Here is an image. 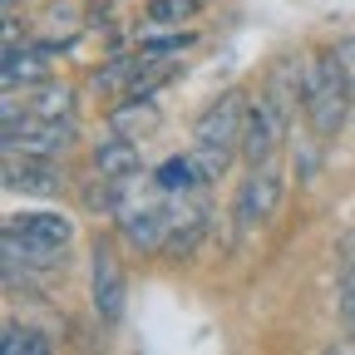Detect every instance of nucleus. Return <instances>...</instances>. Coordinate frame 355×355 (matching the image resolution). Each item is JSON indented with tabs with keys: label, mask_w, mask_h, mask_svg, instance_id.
<instances>
[{
	"label": "nucleus",
	"mask_w": 355,
	"mask_h": 355,
	"mask_svg": "<svg viewBox=\"0 0 355 355\" xmlns=\"http://www.w3.org/2000/svg\"><path fill=\"white\" fill-rule=\"evenodd\" d=\"M74 20H79V6H74V0H55L44 25H50V30H74Z\"/></svg>",
	"instance_id": "18"
},
{
	"label": "nucleus",
	"mask_w": 355,
	"mask_h": 355,
	"mask_svg": "<svg viewBox=\"0 0 355 355\" xmlns=\"http://www.w3.org/2000/svg\"><path fill=\"white\" fill-rule=\"evenodd\" d=\"M74 99H79V89L44 79V84H35V94H25V109L40 114V119H69L74 114Z\"/></svg>",
	"instance_id": "13"
},
{
	"label": "nucleus",
	"mask_w": 355,
	"mask_h": 355,
	"mask_svg": "<svg viewBox=\"0 0 355 355\" xmlns=\"http://www.w3.org/2000/svg\"><path fill=\"white\" fill-rule=\"evenodd\" d=\"M0 345H6V355H44L55 340L35 331V326H20V321H6V336H0Z\"/></svg>",
	"instance_id": "15"
},
{
	"label": "nucleus",
	"mask_w": 355,
	"mask_h": 355,
	"mask_svg": "<svg viewBox=\"0 0 355 355\" xmlns=\"http://www.w3.org/2000/svg\"><path fill=\"white\" fill-rule=\"evenodd\" d=\"M301 109L316 139H336L345 128L350 109H355V74L345 64L340 50H316L306 55V74H301Z\"/></svg>",
	"instance_id": "1"
},
{
	"label": "nucleus",
	"mask_w": 355,
	"mask_h": 355,
	"mask_svg": "<svg viewBox=\"0 0 355 355\" xmlns=\"http://www.w3.org/2000/svg\"><path fill=\"white\" fill-rule=\"evenodd\" d=\"M282 198H286V183H282V173L266 163V168H252L242 178V188H237V202H232V217H237V227L242 232H257L266 227L277 212H282Z\"/></svg>",
	"instance_id": "6"
},
{
	"label": "nucleus",
	"mask_w": 355,
	"mask_h": 355,
	"mask_svg": "<svg viewBox=\"0 0 355 355\" xmlns=\"http://www.w3.org/2000/svg\"><path fill=\"white\" fill-rule=\"evenodd\" d=\"M193 158L202 163V173L212 178V183H217V178H227V168H232V153H222V148H207V144H193Z\"/></svg>",
	"instance_id": "17"
},
{
	"label": "nucleus",
	"mask_w": 355,
	"mask_h": 355,
	"mask_svg": "<svg viewBox=\"0 0 355 355\" xmlns=\"http://www.w3.org/2000/svg\"><path fill=\"white\" fill-rule=\"evenodd\" d=\"M109 123L119 133H133V139H144V128L158 123V104L153 99H139V94H123L114 109H109Z\"/></svg>",
	"instance_id": "12"
},
{
	"label": "nucleus",
	"mask_w": 355,
	"mask_h": 355,
	"mask_svg": "<svg viewBox=\"0 0 355 355\" xmlns=\"http://www.w3.org/2000/svg\"><path fill=\"white\" fill-rule=\"evenodd\" d=\"M89 301H94V316L104 326L123 321V306H128V277H123V261L119 247L109 237H94L89 247Z\"/></svg>",
	"instance_id": "4"
},
{
	"label": "nucleus",
	"mask_w": 355,
	"mask_h": 355,
	"mask_svg": "<svg viewBox=\"0 0 355 355\" xmlns=\"http://www.w3.org/2000/svg\"><path fill=\"white\" fill-rule=\"evenodd\" d=\"M242 123H247V94L242 89H222V94L198 114L193 123V144L222 148V153H237L242 144Z\"/></svg>",
	"instance_id": "7"
},
{
	"label": "nucleus",
	"mask_w": 355,
	"mask_h": 355,
	"mask_svg": "<svg viewBox=\"0 0 355 355\" xmlns=\"http://www.w3.org/2000/svg\"><path fill=\"white\" fill-rule=\"evenodd\" d=\"M6 188L10 193H40V198H55L60 183V168L55 158H25V153H6Z\"/></svg>",
	"instance_id": "10"
},
{
	"label": "nucleus",
	"mask_w": 355,
	"mask_h": 355,
	"mask_svg": "<svg viewBox=\"0 0 355 355\" xmlns=\"http://www.w3.org/2000/svg\"><path fill=\"white\" fill-rule=\"evenodd\" d=\"M20 10V0H6V15H15Z\"/></svg>",
	"instance_id": "20"
},
{
	"label": "nucleus",
	"mask_w": 355,
	"mask_h": 355,
	"mask_svg": "<svg viewBox=\"0 0 355 355\" xmlns=\"http://www.w3.org/2000/svg\"><path fill=\"white\" fill-rule=\"evenodd\" d=\"M202 0H148L144 6V25L148 30H183V20L198 15Z\"/></svg>",
	"instance_id": "14"
},
{
	"label": "nucleus",
	"mask_w": 355,
	"mask_h": 355,
	"mask_svg": "<svg viewBox=\"0 0 355 355\" xmlns=\"http://www.w3.org/2000/svg\"><path fill=\"white\" fill-rule=\"evenodd\" d=\"M89 163H94V173H104V178H128L144 168V148H139V139L133 133H104V139H94V148H89Z\"/></svg>",
	"instance_id": "8"
},
{
	"label": "nucleus",
	"mask_w": 355,
	"mask_h": 355,
	"mask_svg": "<svg viewBox=\"0 0 355 355\" xmlns=\"http://www.w3.org/2000/svg\"><path fill=\"white\" fill-rule=\"evenodd\" d=\"M207 183H212V178L202 173V163L193 158V148L188 153H173V158H163L153 168V188L168 193V198H198Z\"/></svg>",
	"instance_id": "11"
},
{
	"label": "nucleus",
	"mask_w": 355,
	"mask_h": 355,
	"mask_svg": "<svg viewBox=\"0 0 355 355\" xmlns=\"http://www.w3.org/2000/svg\"><path fill=\"white\" fill-rule=\"evenodd\" d=\"M286 128H291V114L266 94V89H261L257 99H247V123H242V144H237L242 163L247 168H266V163L282 153Z\"/></svg>",
	"instance_id": "3"
},
{
	"label": "nucleus",
	"mask_w": 355,
	"mask_h": 355,
	"mask_svg": "<svg viewBox=\"0 0 355 355\" xmlns=\"http://www.w3.org/2000/svg\"><path fill=\"white\" fill-rule=\"evenodd\" d=\"M168 227H173V198L168 193L158 202H128L119 212V237L133 257H163Z\"/></svg>",
	"instance_id": "5"
},
{
	"label": "nucleus",
	"mask_w": 355,
	"mask_h": 355,
	"mask_svg": "<svg viewBox=\"0 0 355 355\" xmlns=\"http://www.w3.org/2000/svg\"><path fill=\"white\" fill-rule=\"evenodd\" d=\"M207 237V207H193L188 198H173V227H168V242H163V257L168 261H188Z\"/></svg>",
	"instance_id": "9"
},
{
	"label": "nucleus",
	"mask_w": 355,
	"mask_h": 355,
	"mask_svg": "<svg viewBox=\"0 0 355 355\" xmlns=\"http://www.w3.org/2000/svg\"><path fill=\"white\" fill-rule=\"evenodd\" d=\"M69 242H74V217H64L55 207L15 212V217H6V232H0L6 266H25V272H55Z\"/></svg>",
	"instance_id": "2"
},
{
	"label": "nucleus",
	"mask_w": 355,
	"mask_h": 355,
	"mask_svg": "<svg viewBox=\"0 0 355 355\" xmlns=\"http://www.w3.org/2000/svg\"><path fill=\"white\" fill-rule=\"evenodd\" d=\"M193 44H198L193 30H173V35H148V40H139V50H144L148 60H168V55H188Z\"/></svg>",
	"instance_id": "16"
},
{
	"label": "nucleus",
	"mask_w": 355,
	"mask_h": 355,
	"mask_svg": "<svg viewBox=\"0 0 355 355\" xmlns=\"http://www.w3.org/2000/svg\"><path fill=\"white\" fill-rule=\"evenodd\" d=\"M340 316H345V321H355V272H345V277H340Z\"/></svg>",
	"instance_id": "19"
},
{
	"label": "nucleus",
	"mask_w": 355,
	"mask_h": 355,
	"mask_svg": "<svg viewBox=\"0 0 355 355\" xmlns=\"http://www.w3.org/2000/svg\"><path fill=\"white\" fill-rule=\"evenodd\" d=\"M345 326H350V336H355V321H345Z\"/></svg>",
	"instance_id": "21"
}]
</instances>
